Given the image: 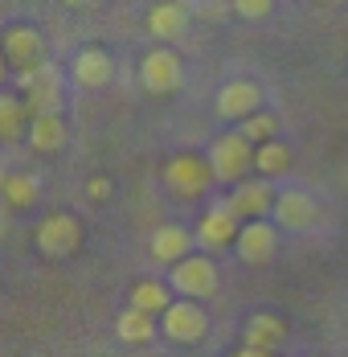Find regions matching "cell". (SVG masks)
<instances>
[{
  "label": "cell",
  "mask_w": 348,
  "mask_h": 357,
  "mask_svg": "<svg viewBox=\"0 0 348 357\" xmlns=\"http://www.w3.org/2000/svg\"><path fill=\"white\" fill-rule=\"evenodd\" d=\"M62 4H70V8H86V4H99V0H62Z\"/></svg>",
  "instance_id": "83f0119b"
},
{
  "label": "cell",
  "mask_w": 348,
  "mask_h": 357,
  "mask_svg": "<svg viewBox=\"0 0 348 357\" xmlns=\"http://www.w3.org/2000/svg\"><path fill=\"white\" fill-rule=\"evenodd\" d=\"M17 91L25 99L29 115H62V66L58 62H41L17 74Z\"/></svg>",
  "instance_id": "6da1fadb"
},
{
  "label": "cell",
  "mask_w": 348,
  "mask_h": 357,
  "mask_svg": "<svg viewBox=\"0 0 348 357\" xmlns=\"http://www.w3.org/2000/svg\"><path fill=\"white\" fill-rule=\"evenodd\" d=\"M0 193H4V202L13 210H29L37 197H41V181L33 173H8V177L0 181Z\"/></svg>",
  "instance_id": "7402d4cb"
},
{
  "label": "cell",
  "mask_w": 348,
  "mask_h": 357,
  "mask_svg": "<svg viewBox=\"0 0 348 357\" xmlns=\"http://www.w3.org/2000/svg\"><path fill=\"white\" fill-rule=\"evenodd\" d=\"M139 82H143L148 95H160V99H164V95L180 91L184 66H180V58H176L168 45H156V50H148L143 62H139Z\"/></svg>",
  "instance_id": "52a82bcc"
},
{
  "label": "cell",
  "mask_w": 348,
  "mask_h": 357,
  "mask_svg": "<svg viewBox=\"0 0 348 357\" xmlns=\"http://www.w3.org/2000/svg\"><path fill=\"white\" fill-rule=\"evenodd\" d=\"M160 333L168 341H176V345H197L209 333V317H205V308H201V300H189V296L173 300L160 312Z\"/></svg>",
  "instance_id": "3957f363"
},
{
  "label": "cell",
  "mask_w": 348,
  "mask_h": 357,
  "mask_svg": "<svg viewBox=\"0 0 348 357\" xmlns=\"http://www.w3.org/2000/svg\"><path fill=\"white\" fill-rule=\"evenodd\" d=\"M315 197L312 193H303V189H283L275 197V210H271V218H275L283 230H308L315 222Z\"/></svg>",
  "instance_id": "4fadbf2b"
},
{
  "label": "cell",
  "mask_w": 348,
  "mask_h": 357,
  "mask_svg": "<svg viewBox=\"0 0 348 357\" xmlns=\"http://www.w3.org/2000/svg\"><path fill=\"white\" fill-rule=\"evenodd\" d=\"M0 50H4L8 66H13L17 74L45 62V37L37 33L33 25H13V29H4V37H0Z\"/></svg>",
  "instance_id": "30bf717a"
},
{
  "label": "cell",
  "mask_w": 348,
  "mask_h": 357,
  "mask_svg": "<svg viewBox=\"0 0 348 357\" xmlns=\"http://www.w3.org/2000/svg\"><path fill=\"white\" fill-rule=\"evenodd\" d=\"M275 189H271V177H258V181H238L234 185V193L226 197V206L234 210V214L250 222V218H267L275 210Z\"/></svg>",
  "instance_id": "8fae6325"
},
{
  "label": "cell",
  "mask_w": 348,
  "mask_h": 357,
  "mask_svg": "<svg viewBox=\"0 0 348 357\" xmlns=\"http://www.w3.org/2000/svg\"><path fill=\"white\" fill-rule=\"evenodd\" d=\"M213 181L217 177L209 169V156H197V152H176L173 160L164 165V185L173 189L176 197H201Z\"/></svg>",
  "instance_id": "8992f818"
},
{
  "label": "cell",
  "mask_w": 348,
  "mask_h": 357,
  "mask_svg": "<svg viewBox=\"0 0 348 357\" xmlns=\"http://www.w3.org/2000/svg\"><path fill=\"white\" fill-rule=\"evenodd\" d=\"M238 230H242V218L234 214L226 202H213L205 214H201V222H197L193 234H197V247L201 250H221L238 238Z\"/></svg>",
  "instance_id": "9c48e42d"
},
{
  "label": "cell",
  "mask_w": 348,
  "mask_h": 357,
  "mask_svg": "<svg viewBox=\"0 0 348 357\" xmlns=\"http://www.w3.org/2000/svg\"><path fill=\"white\" fill-rule=\"evenodd\" d=\"M70 140L66 123H62V115H33L29 119V148L41 152V156H54V152H62Z\"/></svg>",
  "instance_id": "e0dca14e"
},
{
  "label": "cell",
  "mask_w": 348,
  "mask_h": 357,
  "mask_svg": "<svg viewBox=\"0 0 348 357\" xmlns=\"http://www.w3.org/2000/svg\"><path fill=\"white\" fill-rule=\"evenodd\" d=\"M193 243H197V234H189L184 226H160L152 234V259L164 263V267H173L184 255H193Z\"/></svg>",
  "instance_id": "2e32d148"
},
{
  "label": "cell",
  "mask_w": 348,
  "mask_h": 357,
  "mask_svg": "<svg viewBox=\"0 0 348 357\" xmlns=\"http://www.w3.org/2000/svg\"><path fill=\"white\" fill-rule=\"evenodd\" d=\"M242 341L275 354L278 345L287 341V324H283V317H275V312H254V317L246 321V328H242Z\"/></svg>",
  "instance_id": "ac0fdd59"
},
{
  "label": "cell",
  "mask_w": 348,
  "mask_h": 357,
  "mask_svg": "<svg viewBox=\"0 0 348 357\" xmlns=\"http://www.w3.org/2000/svg\"><path fill=\"white\" fill-rule=\"evenodd\" d=\"M127 304H136V308H143V312L160 317V312L173 304V284H160V280H139V284H132Z\"/></svg>",
  "instance_id": "44dd1931"
},
{
  "label": "cell",
  "mask_w": 348,
  "mask_h": 357,
  "mask_svg": "<svg viewBox=\"0 0 348 357\" xmlns=\"http://www.w3.org/2000/svg\"><path fill=\"white\" fill-rule=\"evenodd\" d=\"M74 82L78 86H86V91H99L106 86L111 78H115V58L99 50V45H86V50H78V58H74Z\"/></svg>",
  "instance_id": "5bb4252c"
},
{
  "label": "cell",
  "mask_w": 348,
  "mask_h": 357,
  "mask_svg": "<svg viewBox=\"0 0 348 357\" xmlns=\"http://www.w3.org/2000/svg\"><path fill=\"white\" fill-rule=\"evenodd\" d=\"M115 333H119V341H127V345H148V341L160 333V321H156L152 312L136 308V304H127V308L119 312V321H115Z\"/></svg>",
  "instance_id": "ffe728a7"
},
{
  "label": "cell",
  "mask_w": 348,
  "mask_h": 357,
  "mask_svg": "<svg viewBox=\"0 0 348 357\" xmlns=\"http://www.w3.org/2000/svg\"><path fill=\"white\" fill-rule=\"evenodd\" d=\"M143 25H148V33L160 37V41H176V37L189 29V8L180 0H160V4L148 8Z\"/></svg>",
  "instance_id": "9a60e30c"
},
{
  "label": "cell",
  "mask_w": 348,
  "mask_h": 357,
  "mask_svg": "<svg viewBox=\"0 0 348 357\" xmlns=\"http://www.w3.org/2000/svg\"><path fill=\"white\" fill-rule=\"evenodd\" d=\"M230 357H271V349H258V345H242L238 354H230Z\"/></svg>",
  "instance_id": "4316f807"
},
{
  "label": "cell",
  "mask_w": 348,
  "mask_h": 357,
  "mask_svg": "<svg viewBox=\"0 0 348 357\" xmlns=\"http://www.w3.org/2000/svg\"><path fill=\"white\" fill-rule=\"evenodd\" d=\"M86 193H90V202H106V197H111V181L106 177H90L86 181Z\"/></svg>",
  "instance_id": "484cf974"
},
{
  "label": "cell",
  "mask_w": 348,
  "mask_h": 357,
  "mask_svg": "<svg viewBox=\"0 0 348 357\" xmlns=\"http://www.w3.org/2000/svg\"><path fill=\"white\" fill-rule=\"evenodd\" d=\"M13 70V66H8V58H4V50H0V82H4V74Z\"/></svg>",
  "instance_id": "f1b7e54d"
},
{
  "label": "cell",
  "mask_w": 348,
  "mask_h": 357,
  "mask_svg": "<svg viewBox=\"0 0 348 357\" xmlns=\"http://www.w3.org/2000/svg\"><path fill=\"white\" fill-rule=\"evenodd\" d=\"M234 250H238V259L250 263V267L271 263L275 250H278V222H267V218L242 222V230H238V238H234Z\"/></svg>",
  "instance_id": "ba28073f"
},
{
  "label": "cell",
  "mask_w": 348,
  "mask_h": 357,
  "mask_svg": "<svg viewBox=\"0 0 348 357\" xmlns=\"http://www.w3.org/2000/svg\"><path fill=\"white\" fill-rule=\"evenodd\" d=\"M254 111H262V86H258V82L234 78V82H226V86L217 91V115H221V119L242 123L246 115H254Z\"/></svg>",
  "instance_id": "7c38bea8"
},
{
  "label": "cell",
  "mask_w": 348,
  "mask_h": 357,
  "mask_svg": "<svg viewBox=\"0 0 348 357\" xmlns=\"http://www.w3.org/2000/svg\"><path fill=\"white\" fill-rule=\"evenodd\" d=\"M254 169H258L262 177H278V173H287V169H291V148H287L283 140L254 144Z\"/></svg>",
  "instance_id": "603a6c76"
},
{
  "label": "cell",
  "mask_w": 348,
  "mask_h": 357,
  "mask_svg": "<svg viewBox=\"0 0 348 357\" xmlns=\"http://www.w3.org/2000/svg\"><path fill=\"white\" fill-rule=\"evenodd\" d=\"M168 284L189 300H209L217 296V263L209 255H184L180 263L168 267Z\"/></svg>",
  "instance_id": "5b68a950"
},
{
  "label": "cell",
  "mask_w": 348,
  "mask_h": 357,
  "mask_svg": "<svg viewBox=\"0 0 348 357\" xmlns=\"http://www.w3.org/2000/svg\"><path fill=\"white\" fill-rule=\"evenodd\" d=\"M205 156H209L213 177L221 181V185H238L254 169V140H246L242 128L238 132H221V136H213Z\"/></svg>",
  "instance_id": "7a4b0ae2"
},
{
  "label": "cell",
  "mask_w": 348,
  "mask_h": 357,
  "mask_svg": "<svg viewBox=\"0 0 348 357\" xmlns=\"http://www.w3.org/2000/svg\"><path fill=\"white\" fill-rule=\"evenodd\" d=\"M33 243L45 259H70L74 250L82 247V222L74 214H66V210H58V214H49V218L37 222Z\"/></svg>",
  "instance_id": "277c9868"
},
{
  "label": "cell",
  "mask_w": 348,
  "mask_h": 357,
  "mask_svg": "<svg viewBox=\"0 0 348 357\" xmlns=\"http://www.w3.org/2000/svg\"><path fill=\"white\" fill-rule=\"evenodd\" d=\"M230 8H234L242 21H262V17H271L275 0H230Z\"/></svg>",
  "instance_id": "d4e9b609"
},
{
  "label": "cell",
  "mask_w": 348,
  "mask_h": 357,
  "mask_svg": "<svg viewBox=\"0 0 348 357\" xmlns=\"http://www.w3.org/2000/svg\"><path fill=\"white\" fill-rule=\"evenodd\" d=\"M242 132H246V140H254V144L275 140L278 119L271 115V111H254V115H246V119H242Z\"/></svg>",
  "instance_id": "cb8c5ba5"
},
{
  "label": "cell",
  "mask_w": 348,
  "mask_h": 357,
  "mask_svg": "<svg viewBox=\"0 0 348 357\" xmlns=\"http://www.w3.org/2000/svg\"><path fill=\"white\" fill-rule=\"evenodd\" d=\"M29 107H25V99L21 95H13V91H0V140L4 144H17L21 136H29Z\"/></svg>",
  "instance_id": "d6986e66"
}]
</instances>
